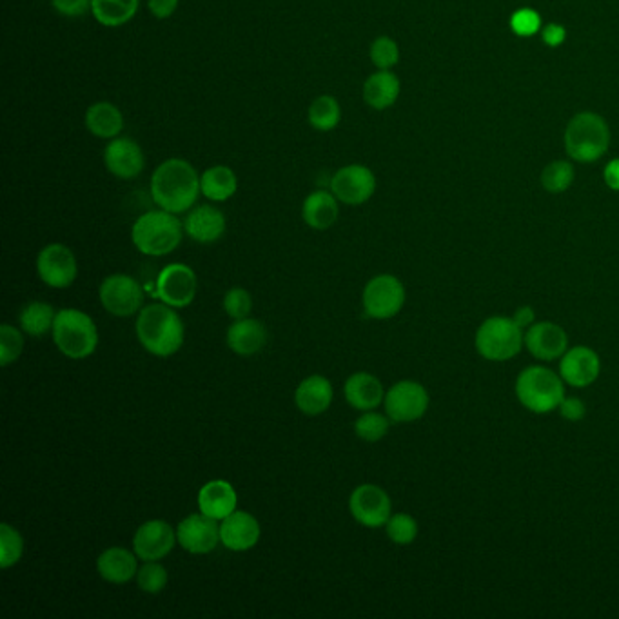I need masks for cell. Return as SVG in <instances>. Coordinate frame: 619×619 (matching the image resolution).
<instances>
[{
  "instance_id": "cell-1",
  "label": "cell",
  "mask_w": 619,
  "mask_h": 619,
  "mask_svg": "<svg viewBox=\"0 0 619 619\" xmlns=\"http://www.w3.org/2000/svg\"><path fill=\"white\" fill-rule=\"evenodd\" d=\"M151 198L160 209L182 215L197 204L200 175L186 158H168L151 175Z\"/></svg>"
},
{
  "instance_id": "cell-2",
  "label": "cell",
  "mask_w": 619,
  "mask_h": 619,
  "mask_svg": "<svg viewBox=\"0 0 619 619\" xmlns=\"http://www.w3.org/2000/svg\"><path fill=\"white\" fill-rule=\"evenodd\" d=\"M137 338L140 345L158 358H168L180 351L186 338V327L175 307L149 304L138 313Z\"/></svg>"
},
{
  "instance_id": "cell-3",
  "label": "cell",
  "mask_w": 619,
  "mask_h": 619,
  "mask_svg": "<svg viewBox=\"0 0 619 619\" xmlns=\"http://www.w3.org/2000/svg\"><path fill=\"white\" fill-rule=\"evenodd\" d=\"M184 222L166 209H153L135 220L131 240L142 255L164 256L173 253L184 236Z\"/></svg>"
},
{
  "instance_id": "cell-4",
  "label": "cell",
  "mask_w": 619,
  "mask_h": 619,
  "mask_svg": "<svg viewBox=\"0 0 619 619\" xmlns=\"http://www.w3.org/2000/svg\"><path fill=\"white\" fill-rule=\"evenodd\" d=\"M516 396L531 413H552L565 398V382L551 369L531 365L523 369L516 380Z\"/></svg>"
},
{
  "instance_id": "cell-5",
  "label": "cell",
  "mask_w": 619,
  "mask_h": 619,
  "mask_svg": "<svg viewBox=\"0 0 619 619\" xmlns=\"http://www.w3.org/2000/svg\"><path fill=\"white\" fill-rule=\"evenodd\" d=\"M610 144L609 124L598 113H578L565 129V149L569 157L581 164L600 160Z\"/></svg>"
},
{
  "instance_id": "cell-6",
  "label": "cell",
  "mask_w": 619,
  "mask_h": 619,
  "mask_svg": "<svg viewBox=\"0 0 619 619\" xmlns=\"http://www.w3.org/2000/svg\"><path fill=\"white\" fill-rule=\"evenodd\" d=\"M53 342L71 360H84L97 351L99 329L80 309H60L53 324Z\"/></svg>"
},
{
  "instance_id": "cell-7",
  "label": "cell",
  "mask_w": 619,
  "mask_h": 619,
  "mask_svg": "<svg viewBox=\"0 0 619 619\" xmlns=\"http://www.w3.org/2000/svg\"><path fill=\"white\" fill-rule=\"evenodd\" d=\"M525 333L507 316H491L476 331V351L489 362H509L523 347Z\"/></svg>"
},
{
  "instance_id": "cell-8",
  "label": "cell",
  "mask_w": 619,
  "mask_h": 619,
  "mask_svg": "<svg viewBox=\"0 0 619 619\" xmlns=\"http://www.w3.org/2000/svg\"><path fill=\"white\" fill-rule=\"evenodd\" d=\"M362 302H364L365 315L369 318L389 320L403 309L405 287L396 276H374L365 285Z\"/></svg>"
},
{
  "instance_id": "cell-9",
  "label": "cell",
  "mask_w": 619,
  "mask_h": 619,
  "mask_svg": "<svg viewBox=\"0 0 619 619\" xmlns=\"http://www.w3.org/2000/svg\"><path fill=\"white\" fill-rule=\"evenodd\" d=\"M429 393L414 380H402L385 393V414L394 423H411L420 420L429 409Z\"/></svg>"
},
{
  "instance_id": "cell-10",
  "label": "cell",
  "mask_w": 619,
  "mask_h": 619,
  "mask_svg": "<svg viewBox=\"0 0 619 619\" xmlns=\"http://www.w3.org/2000/svg\"><path fill=\"white\" fill-rule=\"evenodd\" d=\"M99 298L109 315L128 318L140 313L144 304V289L133 276L111 275L100 285Z\"/></svg>"
},
{
  "instance_id": "cell-11",
  "label": "cell",
  "mask_w": 619,
  "mask_h": 619,
  "mask_svg": "<svg viewBox=\"0 0 619 619\" xmlns=\"http://www.w3.org/2000/svg\"><path fill=\"white\" fill-rule=\"evenodd\" d=\"M349 511L354 520L369 529L384 527L393 516V503L389 494L373 483H364L354 489L349 498Z\"/></svg>"
},
{
  "instance_id": "cell-12",
  "label": "cell",
  "mask_w": 619,
  "mask_h": 619,
  "mask_svg": "<svg viewBox=\"0 0 619 619\" xmlns=\"http://www.w3.org/2000/svg\"><path fill=\"white\" fill-rule=\"evenodd\" d=\"M37 275L51 289H66L79 275L77 258L64 244L42 247L37 256Z\"/></svg>"
},
{
  "instance_id": "cell-13",
  "label": "cell",
  "mask_w": 619,
  "mask_h": 619,
  "mask_svg": "<svg viewBox=\"0 0 619 619\" xmlns=\"http://www.w3.org/2000/svg\"><path fill=\"white\" fill-rule=\"evenodd\" d=\"M331 191L345 206H362L373 198L376 177L362 164H349L338 169L331 178Z\"/></svg>"
},
{
  "instance_id": "cell-14",
  "label": "cell",
  "mask_w": 619,
  "mask_h": 619,
  "mask_svg": "<svg viewBox=\"0 0 619 619\" xmlns=\"http://www.w3.org/2000/svg\"><path fill=\"white\" fill-rule=\"evenodd\" d=\"M197 275L186 264H169L157 278V296L164 304L184 309L197 296Z\"/></svg>"
},
{
  "instance_id": "cell-15",
  "label": "cell",
  "mask_w": 619,
  "mask_h": 619,
  "mask_svg": "<svg viewBox=\"0 0 619 619\" xmlns=\"http://www.w3.org/2000/svg\"><path fill=\"white\" fill-rule=\"evenodd\" d=\"M177 531L164 520H149L133 536V551L142 561H160L175 549Z\"/></svg>"
},
{
  "instance_id": "cell-16",
  "label": "cell",
  "mask_w": 619,
  "mask_h": 619,
  "mask_svg": "<svg viewBox=\"0 0 619 619\" xmlns=\"http://www.w3.org/2000/svg\"><path fill=\"white\" fill-rule=\"evenodd\" d=\"M104 166L113 177L133 180L140 177L146 168V155L137 140L129 137L113 138L104 149Z\"/></svg>"
},
{
  "instance_id": "cell-17",
  "label": "cell",
  "mask_w": 619,
  "mask_h": 619,
  "mask_svg": "<svg viewBox=\"0 0 619 619\" xmlns=\"http://www.w3.org/2000/svg\"><path fill=\"white\" fill-rule=\"evenodd\" d=\"M177 538L180 547L191 554H209L220 543V525L217 520L198 512L178 523Z\"/></svg>"
},
{
  "instance_id": "cell-18",
  "label": "cell",
  "mask_w": 619,
  "mask_h": 619,
  "mask_svg": "<svg viewBox=\"0 0 619 619\" xmlns=\"http://www.w3.org/2000/svg\"><path fill=\"white\" fill-rule=\"evenodd\" d=\"M523 344L536 360L554 362L567 353L569 336L561 325L554 322H538L525 329Z\"/></svg>"
},
{
  "instance_id": "cell-19",
  "label": "cell",
  "mask_w": 619,
  "mask_h": 619,
  "mask_svg": "<svg viewBox=\"0 0 619 619\" xmlns=\"http://www.w3.org/2000/svg\"><path fill=\"white\" fill-rule=\"evenodd\" d=\"M601 373V360L598 353L585 345L567 349L561 356L560 376L565 384L583 389L594 384Z\"/></svg>"
},
{
  "instance_id": "cell-20",
  "label": "cell",
  "mask_w": 619,
  "mask_h": 619,
  "mask_svg": "<svg viewBox=\"0 0 619 619\" xmlns=\"http://www.w3.org/2000/svg\"><path fill=\"white\" fill-rule=\"evenodd\" d=\"M262 529L253 514L246 511L231 512L220 521V543L227 551L246 552L256 547Z\"/></svg>"
},
{
  "instance_id": "cell-21",
  "label": "cell",
  "mask_w": 619,
  "mask_h": 619,
  "mask_svg": "<svg viewBox=\"0 0 619 619\" xmlns=\"http://www.w3.org/2000/svg\"><path fill=\"white\" fill-rule=\"evenodd\" d=\"M227 222L224 213L215 206L193 207L184 218L186 235L197 244H215L226 233Z\"/></svg>"
},
{
  "instance_id": "cell-22",
  "label": "cell",
  "mask_w": 619,
  "mask_h": 619,
  "mask_svg": "<svg viewBox=\"0 0 619 619\" xmlns=\"http://www.w3.org/2000/svg\"><path fill=\"white\" fill-rule=\"evenodd\" d=\"M345 400L358 411H373L384 403L385 391L382 382L371 373H354L345 380Z\"/></svg>"
},
{
  "instance_id": "cell-23",
  "label": "cell",
  "mask_w": 619,
  "mask_h": 619,
  "mask_svg": "<svg viewBox=\"0 0 619 619\" xmlns=\"http://www.w3.org/2000/svg\"><path fill=\"white\" fill-rule=\"evenodd\" d=\"M227 347L240 356L260 353L267 344L266 325L255 318H242L229 325L226 335Z\"/></svg>"
},
{
  "instance_id": "cell-24",
  "label": "cell",
  "mask_w": 619,
  "mask_h": 619,
  "mask_svg": "<svg viewBox=\"0 0 619 619\" xmlns=\"http://www.w3.org/2000/svg\"><path fill=\"white\" fill-rule=\"evenodd\" d=\"M197 502L198 511L213 520L222 521L236 511L238 496L231 483L226 480H213L200 489Z\"/></svg>"
},
{
  "instance_id": "cell-25",
  "label": "cell",
  "mask_w": 619,
  "mask_h": 619,
  "mask_svg": "<svg viewBox=\"0 0 619 619\" xmlns=\"http://www.w3.org/2000/svg\"><path fill=\"white\" fill-rule=\"evenodd\" d=\"M333 396H335V391H333L331 382L325 376L313 374V376H307L296 387V407L307 416H318L331 407Z\"/></svg>"
},
{
  "instance_id": "cell-26",
  "label": "cell",
  "mask_w": 619,
  "mask_h": 619,
  "mask_svg": "<svg viewBox=\"0 0 619 619\" xmlns=\"http://www.w3.org/2000/svg\"><path fill=\"white\" fill-rule=\"evenodd\" d=\"M137 558L135 551L131 552L124 547H109L97 560V572L102 580L115 585H124L137 578Z\"/></svg>"
},
{
  "instance_id": "cell-27",
  "label": "cell",
  "mask_w": 619,
  "mask_h": 619,
  "mask_svg": "<svg viewBox=\"0 0 619 619\" xmlns=\"http://www.w3.org/2000/svg\"><path fill=\"white\" fill-rule=\"evenodd\" d=\"M338 213H340L338 198L333 195L331 189L313 191L311 195H307L302 204V218L305 224L315 231H325L335 226Z\"/></svg>"
},
{
  "instance_id": "cell-28",
  "label": "cell",
  "mask_w": 619,
  "mask_h": 619,
  "mask_svg": "<svg viewBox=\"0 0 619 619\" xmlns=\"http://www.w3.org/2000/svg\"><path fill=\"white\" fill-rule=\"evenodd\" d=\"M400 89H402L400 79L391 69H378L364 82L365 104L376 111L393 108L400 97Z\"/></svg>"
},
{
  "instance_id": "cell-29",
  "label": "cell",
  "mask_w": 619,
  "mask_h": 619,
  "mask_svg": "<svg viewBox=\"0 0 619 619\" xmlns=\"http://www.w3.org/2000/svg\"><path fill=\"white\" fill-rule=\"evenodd\" d=\"M84 124L93 137L113 140L120 137L124 129V115L115 104H111L108 100H100L86 109Z\"/></svg>"
},
{
  "instance_id": "cell-30",
  "label": "cell",
  "mask_w": 619,
  "mask_h": 619,
  "mask_svg": "<svg viewBox=\"0 0 619 619\" xmlns=\"http://www.w3.org/2000/svg\"><path fill=\"white\" fill-rule=\"evenodd\" d=\"M238 178L229 166H211L200 175V191L209 202H226L235 197Z\"/></svg>"
},
{
  "instance_id": "cell-31",
  "label": "cell",
  "mask_w": 619,
  "mask_h": 619,
  "mask_svg": "<svg viewBox=\"0 0 619 619\" xmlns=\"http://www.w3.org/2000/svg\"><path fill=\"white\" fill-rule=\"evenodd\" d=\"M140 0H91V15L104 28H120L135 19Z\"/></svg>"
},
{
  "instance_id": "cell-32",
  "label": "cell",
  "mask_w": 619,
  "mask_h": 619,
  "mask_svg": "<svg viewBox=\"0 0 619 619\" xmlns=\"http://www.w3.org/2000/svg\"><path fill=\"white\" fill-rule=\"evenodd\" d=\"M57 311L46 302H30L20 311L19 322L22 333L30 336H44L53 331Z\"/></svg>"
},
{
  "instance_id": "cell-33",
  "label": "cell",
  "mask_w": 619,
  "mask_h": 619,
  "mask_svg": "<svg viewBox=\"0 0 619 619\" xmlns=\"http://www.w3.org/2000/svg\"><path fill=\"white\" fill-rule=\"evenodd\" d=\"M307 120H309V126L320 131V133L333 131V129L338 128V124L342 120L340 102L333 95L316 97L307 109Z\"/></svg>"
},
{
  "instance_id": "cell-34",
  "label": "cell",
  "mask_w": 619,
  "mask_h": 619,
  "mask_svg": "<svg viewBox=\"0 0 619 619\" xmlns=\"http://www.w3.org/2000/svg\"><path fill=\"white\" fill-rule=\"evenodd\" d=\"M574 182V166L565 160H554L541 171V186L552 195L565 193Z\"/></svg>"
},
{
  "instance_id": "cell-35",
  "label": "cell",
  "mask_w": 619,
  "mask_h": 619,
  "mask_svg": "<svg viewBox=\"0 0 619 619\" xmlns=\"http://www.w3.org/2000/svg\"><path fill=\"white\" fill-rule=\"evenodd\" d=\"M24 554V540L10 523L0 525V569H10Z\"/></svg>"
},
{
  "instance_id": "cell-36",
  "label": "cell",
  "mask_w": 619,
  "mask_h": 619,
  "mask_svg": "<svg viewBox=\"0 0 619 619\" xmlns=\"http://www.w3.org/2000/svg\"><path fill=\"white\" fill-rule=\"evenodd\" d=\"M389 427H391V418L389 416L373 413V411H365L354 423V433L364 442H380L389 433Z\"/></svg>"
},
{
  "instance_id": "cell-37",
  "label": "cell",
  "mask_w": 619,
  "mask_h": 619,
  "mask_svg": "<svg viewBox=\"0 0 619 619\" xmlns=\"http://www.w3.org/2000/svg\"><path fill=\"white\" fill-rule=\"evenodd\" d=\"M138 589L146 594H160L168 585V570L158 561H144V565L138 567Z\"/></svg>"
},
{
  "instance_id": "cell-38",
  "label": "cell",
  "mask_w": 619,
  "mask_h": 619,
  "mask_svg": "<svg viewBox=\"0 0 619 619\" xmlns=\"http://www.w3.org/2000/svg\"><path fill=\"white\" fill-rule=\"evenodd\" d=\"M387 538L396 545H411L418 536V523L411 514L398 512L385 523Z\"/></svg>"
},
{
  "instance_id": "cell-39",
  "label": "cell",
  "mask_w": 619,
  "mask_h": 619,
  "mask_svg": "<svg viewBox=\"0 0 619 619\" xmlns=\"http://www.w3.org/2000/svg\"><path fill=\"white\" fill-rule=\"evenodd\" d=\"M24 349V336L13 325H0V365L8 367L19 360Z\"/></svg>"
},
{
  "instance_id": "cell-40",
  "label": "cell",
  "mask_w": 619,
  "mask_h": 619,
  "mask_svg": "<svg viewBox=\"0 0 619 619\" xmlns=\"http://www.w3.org/2000/svg\"><path fill=\"white\" fill-rule=\"evenodd\" d=\"M369 57L376 69H393L400 62V48L396 44V40L382 35L378 39L373 40L371 48H369Z\"/></svg>"
},
{
  "instance_id": "cell-41",
  "label": "cell",
  "mask_w": 619,
  "mask_h": 619,
  "mask_svg": "<svg viewBox=\"0 0 619 619\" xmlns=\"http://www.w3.org/2000/svg\"><path fill=\"white\" fill-rule=\"evenodd\" d=\"M253 309V298L244 287H233L224 296V311L231 320L247 318Z\"/></svg>"
},
{
  "instance_id": "cell-42",
  "label": "cell",
  "mask_w": 619,
  "mask_h": 619,
  "mask_svg": "<svg viewBox=\"0 0 619 619\" xmlns=\"http://www.w3.org/2000/svg\"><path fill=\"white\" fill-rule=\"evenodd\" d=\"M511 30L518 37H532L541 30V19L538 11L531 8H521L514 11L511 17Z\"/></svg>"
},
{
  "instance_id": "cell-43",
  "label": "cell",
  "mask_w": 619,
  "mask_h": 619,
  "mask_svg": "<svg viewBox=\"0 0 619 619\" xmlns=\"http://www.w3.org/2000/svg\"><path fill=\"white\" fill-rule=\"evenodd\" d=\"M51 6L62 17L79 19L91 11V0H51Z\"/></svg>"
},
{
  "instance_id": "cell-44",
  "label": "cell",
  "mask_w": 619,
  "mask_h": 619,
  "mask_svg": "<svg viewBox=\"0 0 619 619\" xmlns=\"http://www.w3.org/2000/svg\"><path fill=\"white\" fill-rule=\"evenodd\" d=\"M561 418L567 420V422H581L587 414V407L585 403L581 402L580 398H563V402L558 407Z\"/></svg>"
},
{
  "instance_id": "cell-45",
  "label": "cell",
  "mask_w": 619,
  "mask_h": 619,
  "mask_svg": "<svg viewBox=\"0 0 619 619\" xmlns=\"http://www.w3.org/2000/svg\"><path fill=\"white\" fill-rule=\"evenodd\" d=\"M178 2L180 0H148V8L155 19L166 20L178 10Z\"/></svg>"
},
{
  "instance_id": "cell-46",
  "label": "cell",
  "mask_w": 619,
  "mask_h": 619,
  "mask_svg": "<svg viewBox=\"0 0 619 619\" xmlns=\"http://www.w3.org/2000/svg\"><path fill=\"white\" fill-rule=\"evenodd\" d=\"M541 37H543V42L547 44V46H551V48H558L561 46L565 39H567V30L561 26V24H547L543 30H541Z\"/></svg>"
},
{
  "instance_id": "cell-47",
  "label": "cell",
  "mask_w": 619,
  "mask_h": 619,
  "mask_svg": "<svg viewBox=\"0 0 619 619\" xmlns=\"http://www.w3.org/2000/svg\"><path fill=\"white\" fill-rule=\"evenodd\" d=\"M603 180L612 191H619V158L610 160L607 168L603 171Z\"/></svg>"
},
{
  "instance_id": "cell-48",
  "label": "cell",
  "mask_w": 619,
  "mask_h": 619,
  "mask_svg": "<svg viewBox=\"0 0 619 619\" xmlns=\"http://www.w3.org/2000/svg\"><path fill=\"white\" fill-rule=\"evenodd\" d=\"M534 318H536V315H534V309L531 305H523L512 316V320L520 325L521 329H529L534 324Z\"/></svg>"
}]
</instances>
